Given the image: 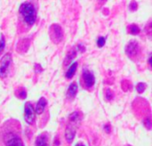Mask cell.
<instances>
[{
    "label": "cell",
    "mask_w": 152,
    "mask_h": 146,
    "mask_svg": "<svg viewBox=\"0 0 152 146\" xmlns=\"http://www.w3.org/2000/svg\"><path fill=\"white\" fill-rule=\"evenodd\" d=\"M20 12L28 25H33L36 21V9L30 3H23L20 6Z\"/></svg>",
    "instance_id": "cell-1"
},
{
    "label": "cell",
    "mask_w": 152,
    "mask_h": 146,
    "mask_svg": "<svg viewBox=\"0 0 152 146\" xmlns=\"http://www.w3.org/2000/svg\"><path fill=\"white\" fill-rule=\"evenodd\" d=\"M49 34H50V37L52 41L54 42L55 44L60 43L63 38V30L61 27L58 24H53L50 27Z\"/></svg>",
    "instance_id": "cell-2"
},
{
    "label": "cell",
    "mask_w": 152,
    "mask_h": 146,
    "mask_svg": "<svg viewBox=\"0 0 152 146\" xmlns=\"http://www.w3.org/2000/svg\"><path fill=\"white\" fill-rule=\"evenodd\" d=\"M12 62V57L9 54H6L3 56L0 61V78L4 79L7 76L8 69Z\"/></svg>",
    "instance_id": "cell-3"
},
{
    "label": "cell",
    "mask_w": 152,
    "mask_h": 146,
    "mask_svg": "<svg viewBox=\"0 0 152 146\" xmlns=\"http://www.w3.org/2000/svg\"><path fill=\"white\" fill-rule=\"evenodd\" d=\"M24 119L28 125H31L35 120V111L29 102L26 103L24 107Z\"/></svg>",
    "instance_id": "cell-4"
},
{
    "label": "cell",
    "mask_w": 152,
    "mask_h": 146,
    "mask_svg": "<svg viewBox=\"0 0 152 146\" xmlns=\"http://www.w3.org/2000/svg\"><path fill=\"white\" fill-rule=\"evenodd\" d=\"M140 51V48H139V44L133 40V41H130L127 45L126 46V54L130 57V58H134L138 55V53Z\"/></svg>",
    "instance_id": "cell-5"
},
{
    "label": "cell",
    "mask_w": 152,
    "mask_h": 146,
    "mask_svg": "<svg viewBox=\"0 0 152 146\" xmlns=\"http://www.w3.org/2000/svg\"><path fill=\"white\" fill-rule=\"evenodd\" d=\"M82 78H83L84 84H85L86 87H87V88L92 87L95 83V77H94V73L92 71H90L89 70L85 69L83 70Z\"/></svg>",
    "instance_id": "cell-6"
},
{
    "label": "cell",
    "mask_w": 152,
    "mask_h": 146,
    "mask_svg": "<svg viewBox=\"0 0 152 146\" xmlns=\"http://www.w3.org/2000/svg\"><path fill=\"white\" fill-rule=\"evenodd\" d=\"M76 123H71L69 122L66 128V131H65V138H66V141L69 143V144H71L73 139H74V136L76 135V126H75Z\"/></svg>",
    "instance_id": "cell-7"
},
{
    "label": "cell",
    "mask_w": 152,
    "mask_h": 146,
    "mask_svg": "<svg viewBox=\"0 0 152 146\" xmlns=\"http://www.w3.org/2000/svg\"><path fill=\"white\" fill-rule=\"evenodd\" d=\"M48 141H49L48 134L42 133L37 137L35 145L36 146H48Z\"/></svg>",
    "instance_id": "cell-8"
},
{
    "label": "cell",
    "mask_w": 152,
    "mask_h": 146,
    "mask_svg": "<svg viewBox=\"0 0 152 146\" xmlns=\"http://www.w3.org/2000/svg\"><path fill=\"white\" fill-rule=\"evenodd\" d=\"M47 104V101L45 97H41L39 100H38V103L37 104V107H36V112L37 114H42L45 109V106Z\"/></svg>",
    "instance_id": "cell-9"
},
{
    "label": "cell",
    "mask_w": 152,
    "mask_h": 146,
    "mask_svg": "<svg viewBox=\"0 0 152 146\" xmlns=\"http://www.w3.org/2000/svg\"><path fill=\"white\" fill-rule=\"evenodd\" d=\"M77 93V83L73 82L69 85V87L68 88L67 96L69 98H74L76 96Z\"/></svg>",
    "instance_id": "cell-10"
},
{
    "label": "cell",
    "mask_w": 152,
    "mask_h": 146,
    "mask_svg": "<svg viewBox=\"0 0 152 146\" xmlns=\"http://www.w3.org/2000/svg\"><path fill=\"white\" fill-rule=\"evenodd\" d=\"M77 62H73L69 66V70H67V72H66V78L67 79H71L74 76V74H75L76 70H77Z\"/></svg>",
    "instance_id": "cell-11"
},
{
    "label": "cell",
    "mask_w": 152,
    "mask_h": 146,
    "mask_svg": "<svg viewBox=\"0 0 152 146\" xmlns=\"http://www.w3.org/2000/svg\"><path fill=\"white\" fill-rule=\"evenodd\" d=\"M79 119V113L77 112H72L69 116V122L71 123H76L77 122V120Z\"/></svg>",
    "instance_id": "cell-12"
},
{
    "label": "cell",
    "mask_w": 152,
    "mask_h": 146,
    "mask_svg": "<svg viewBox=\"0 0 152 146\" xmlns=\"http://www.w3.org/2000/svg\"><path fill=\"white\" fill-rule=\"evenodd\" d=\"M128 30H129V33H131L133 35H137L138 33H140V28L138 26L134 25V24L129 26Z\"/></svg>",
    "instance_id": "cell-13"
},
{
    "label": "cell",
    "mask_w": 152,
    "mask_h": 146,
    "mask_svg": "<svg viewBox=\"0 0 152 146\" xmlns=\"http://www.w3.org/2000/svg\"><path fill=\"white\" fill-rule=\"evenodd\" d=\"M146 87H147L146 84H144V83H139L137 85V92L139 94H142L144 92V90L146 89Z\"/></svg>",
    "instance_id": "cell-14"
},
{
    "label": "cell",
    "mask_w": 152,
    "mask_h": 146,
    "mask_svg": "<svg viewBox=\"0 0 152 146\" xmlns=\"http://www.w3.org/2000/svg\"><path fill=\"white\" fill-rule=\"evenodd\" d=\"M75 56H76V51H71V52L67 55V57H66V61H65V62H64V63H65V64H66V63L68 64V63H69V61H71Z\"/></svg>",
    "instance_id": "cell-15"
},
{
    "label": "cell",
    "mask_w": 152,
    "mask_h": 146,
    "mask_svg": "<svg viewBox=\"0 0 152 146\" xmlns=\"http://www.w3.org/2000/svg\"><path fill=\"white\" fill-rule=\"evenodd\" d=\"M106 43V38L104 37H99L97 39V45L99 47H102Z\"/></svg>",
    "instance_id": "cell-16"
},
{
    "label": "cell",
    "mask_w": 152,
    "mask_h": 146,
    "mask_svg": "<svg viewBox=\"0 0 152 146\" xmlns=\"http://www.w3.org/2000/svg\"><path fill=\"white\" fill-rule=\"evenodd\" d=\"M17 96L20 97V99H25L26 96H27V93L24 89H20V91H18L17 93Z\"/></svg>",
    "instance_id": "cell-17"
},
{
    "label": "cell",
    "mask_w": 152,
    "mask_h": 146,
    "mask_svg": "<svg viewBox=\"0 0 152 146\" xmlns=\"http://www.w3.org/2000/svg\"><path fill=\"white\" fill-rule=\"evenodd\" d=\"M113 98V92L110 89H107L106 90V100L110 101Z\"/></svg>",
    "instance_id": "cell-18"
},
{
    "label": "cell",
    "mask_w": 152,
    "mask_h": 146,
    "mask_svg": "<svg viewBox=\"0 0 152 146\" xmlns=\"http://www.w3.org/2000/svg\"><path fill=\"white\" fill-rule=\"evenodd\" d=\"M4 46H5V40H4V36L1 35V38H0V54L4 49Z\"/></svg>",
    "instance_id": "cell-19"
},
{
    "label": "cell",
    "mask_w": 152,
    "mask_h": 146,
    "mask_svg": "<svg viewBox=\"0 0 152 146\" xmlns=\"http://www.w3.org/2000/svg\"><path fill=\"white\" fill-rule=\"evenodd\" d=\"M144 126L147 128L148 130H151V118H150V117H148V118L145 120V121H144Z\"/></svg>",
    "instance_id": "cell-20"
},
{
    "label": "cell",
    "mask_w": 152,
    "mask_h": 146,
    "mask_svg": "<svg viewBox=\"0 0 152 146\" xmlns=\"http://www.w3.org/2000/svg\"><path fill=\"white\" fill-rule=\"evenodd\" d=\"M130 9L132 11H135L137 9V3L136 2H132L130 4Z\"/></svg>",
    "instance_id": "cell-21"
},
{
    "label": "cell",
    "mask_w": 152,
    "mask_h": 146,
    "mask_svg": "<svg viewBox=\"0 0 152 146\" xmlns=\"http://www.w3.org/2000/svg\"><path fill=\"white\" fill-rule=\"evenodd\" d=\"M35 70H36V72L37 73H40L43 70V69L41 68V66L39 64H35Z\"/></svg>",
    "instance_id": "cell-22"
},
{
    "label": "cell",
    "mask_w": 152,
    "mask_h": 146,
    "mask_svg": "<svg viewBox=\"0 0 152 146\" xmlns=\"http://www.w3.org/2000/svg\"><path fill=\"white\" fill-rule=\"evenodd\" d=\"M104 129L107 133H110V126L108 124V125H105L104 126Z\"/></svg>",
    "instance_id": "cell-23"
},
{
    "label": "cell",
    "mask_w": 152,
    "mask_h": 146,
    "mask_svg": "<svg viewBox=\"0 0 152 146\" xmlns=\"http://www.w3.org/2000/svg\"><path fill=\"white\" fill-rule=\"evenodd\" d=\"M76 146H85V145H84L83 144H77Z\"/></svg>",
    "instance_id": "cell-24"
}]
</instances>
